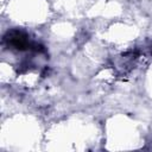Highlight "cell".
I'll list each match as a JSON object with an SVG mask.
<instances>
[{"label":"cell","mask_w":152,"mask_h":152,"mask_svg":"<svg viewBox=\"0 0 152 152\" xmlns=\"http://www.w3.org/2000/svg\"><path fill=\"white\" fill-rule=\"evenodd\" d=\"M5 40L7 42V44L19 51H24V50H36L39 51V45L33 43L32 40H30L28 36L21 31L18 30H13L11 32L7 33V36L5 37Z\"/></svg>","instance_id":"cell-1"}]
</instances>
